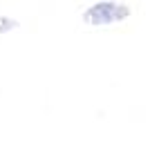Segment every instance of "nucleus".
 Here are the masks:
<instances>
[{"mask_svg": "<svg viewBox=\"0 0 159 159\" xmlns=\"http://www.w3.org/2000/svg\"><path fill=\"white\" fill-rule=\"evenodd\" d=\"M130 7L125 2H114V0H101L94 2L92 7H88L83 11V23L90 27H105V25H114L121 20L130 18Z\"/></svg>", "mask_w": 159, "mask_h": 159, "instance_id": "1", "label": "nucleus"}, {"mask_svg": "<svg viewBox=\"0 0 159 159\" xmlns=\"http://www.w3.org/2000/svg\"><path fill=\"white\" fill-rule=\"evenodd\" d=\"M20 27V23L16 18H7V16H0V36L9 34V31H16Z\"/></svg>", "mask_w": 159, "mask_h": 159, "instance_id": "2", "label": "nucleus"}]
</instances>
